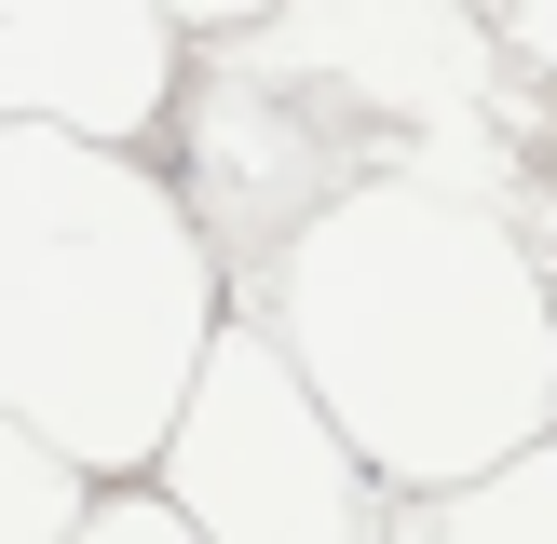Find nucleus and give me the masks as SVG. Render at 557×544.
<instances>
[{"mask_svg":"<svg viewBox=\"0 0 557 544\" xmlns=\"http://www.w3.org/2000/svg\"><path fill=\"white\" fill-rule=\"evenodd\" d=\"M69 544H190V531H177V517L150 504V490H96V504H82V531H69Z\"/></svg>","mask_w":557,"mask_h":544,"instance_id":"obj_7","label":"nucleus"},{"mask_svg":"<svg viewBox=\"0 0 557 544\" xmlns=\"http://www.w3.org/2000/svg\"><path fill=\"white\" fill-rule=\"evenodd\" d=\"M232 313H259L381 504H435L557 435V259L504 205V163H381L326 190Z\"/></svg>","mask_w":557,"mask_h":544,"instance_id":"obj_1","label":"nucleus"},{"mask_svg":"<svg viewBox=\"0 0 557 544\" xmlns=\"http://www.w3.org/2000/svg\"><path fill=\"white\" fill-rule=\"evenodd\" d=\"M136 490L190 544H395L381 477L299 395V368L259 341V313H218V341H205V368H190V395H177Z\"/></svg>","mask_w":557,"mask_h":544,"instance_id":"obj_3","label":"nucleus"},{"mask_svg":"<svg viewBox=\"0 0 557 544\" xmlns=\"http://www.w3.org/2000/svg\"><path fill=\"white\" fill-rule=\"evenodd\" d=\"M395 544H557V435L435 490V504H395Z\"/></svg>","mask_w":557,"mask_h":544,"instance_id":"obj_5","label":"nucleus"},{"mask_svg":"<svg viewBox=\"0 0 557 544\" xmlns=\"http://www.w3.org/2000/svg\"><path fill=\"white\" fill-rule=\"evenodd\" d=\"M82 504H96V490H82L69 462L41 449V435L0 422V544H69V531H82Z\"/></svg>","mask_w":557,"mask_h":544,"instance_id":"obj_6","label":"nucleus"},{"mask_svg":"<svg viewBox=\"0 0 557 544\" xmlns=\"http://www.w3.org/2000/svg\"><path fill=\"white\" fill-rule=\"evenodd\" d=\"M232 272L190 232L163 150L0 123V422L41 435L82 490H136L205 368Z\"/></svg>","mask_w":557,"mask_h":544,"instance_id":"obj_2","label":"nucleus"},{"mask_svg":"<svg viewBox=\"0 0 557 544\" xmlns=\"http://www.w3.org/2000/svg\"><path fill=\"white\" fill-rule=\"evenodd\" d=\"M190 27L177 14H0V123L82 136V150H150L177 123Z\"/></svg>","mask_w":557,"mask_h":544,"instance_id":"obj_4","label":"nucleus"}]
</instances>
